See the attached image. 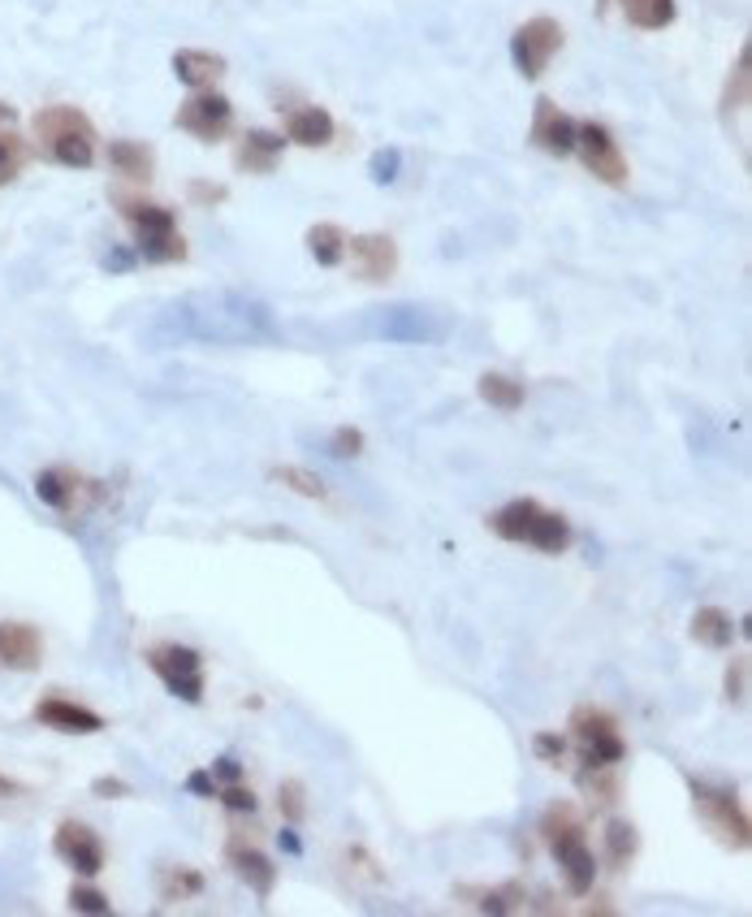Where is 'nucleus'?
Here are the masks:
<instances>
[{
    "label": "nucleus",
    "instance_id": "30",
    "mask_svg": "<svg viewBox=\"0 0 752 917\" xmlns=\"http://www.w3.org/2000/svg\"><path fill=\"white\" fill-rule=\"evenodd\" d=\"M528 546H537L541 555H562V550L571 546V524H566L562 515H553V511H541L537 524H532Z\"/></svg>",
    "mask_w": 752,
    "mask_h": 917
},
{
    "label": "nucleus",
    "instance_id": "19",
    "mask_svg": "<svg viewBox=\"0 0 752 917\" xmlns=\"http://www.w3.org/2000/svg\"><path fill=\"white\" fill-rule=\"evenodd\" d=\"M334 135H338L334 118L325 109H316V104L312 109H294L290 122H285V139L299 143V147H329Z\"/></svg>",
    "mask_w": 752,
    "mask_h": 917
},
{
    "label": "nucleus",
    "instance_id": "16",
    "mask_svg": "<svg viewBox=\"0 0 752 917\" xmlns=\"http://www.w3.org/2000/svg\"><path fill=\"white\" fill-rule=\"evenodd\" d=\"M285 152V139L273 135V131H247L238 152H234V165L247 169V174H273L277 160Z\"/></svg>",
    "mask_w": 752,
    "mask_h": 917
},
{
    "label": "nucleus",
    "instance_id": "41",
    "mask_svg": "<svg viewBox=\"0 0 752 917\" xmlns=\"http://www.w3.org/2000/svg\"><path fill=\"white\" fill-rule=\"evenodd\" d=\"M329 455H334V459H355V455H363V433H359V428H338V433L329 437Z\"/></svg>",
    "mask_w": 752,
    "mask_h": 917
},
{
    "label": "nucleus",
    "instance_id": "35",
    "mask_svg": "<svg viewBox=\"0 0 752 917\" xmlns=\"http://www.w3.org/2000/svg\"><path fill=\"white\" fill-rule=\"evenodd\" d=\"M277 809H281L285 823H303V818H307V792H303L299 779H285V783L277 787Z\"/></svg>",
    "mask_w": 752,
    "mask_h": 917
},
{
    "label": "nucleus",
    "instance_id": "6",
    "mask_svg": "<svg viewBox=\"0 0 752 917\" xmlns=\"http://www.w3.org/2000/svg\"><path fill=\"white\" fill-rule=\"evenodd\" d=\"M571 731L584 749V767H618L627 758V745L618 736L615 714L597 706H575L571 709Z\"/></svg>",
    "mask_w": 752,
    "mask_h": 917
},
{
    "label": "nucleus",
    "instance_id": "34",
    "mask_svg": "<svg viewBox=\"0 0 752 917\" xmlns=\"http://www.w3.org/2000/svg\"><path fill=\"white\" fill-rule=\"evenodd\" d=\"M580 787L597 801V805H615L618 801V779L615 767H584L580 771Z\"/></svg>",
    "mask_w": 752,
    "mask_h": 917
},
{
    "label": "nucleus",
    "instance_id": "48",
    "mask_svg": "<svg viewBox=\"0 0 752 917\" xmlns=\"http://www.w3.org/2000/svg\"><path fill=\"white\" fill-rule=\"evenodd\" d=\"M187 792H195V796H216V779H212V771H191V775H187Z\"/></svg>",
    "mask_w": 752,
    "mask_h": 917
},
{
    "label": "nucleus",
    "instance_id": "13",
    "mask_svg": "<svg viewBox=\"0 0 752 917\" xmlns=\"http://www.w3.org/2000/svg\"><path fill=\"white\" fill-rule=\"evenodd\" d=\"M35 723H44V727H53V731H66V736H96V731H104V718H100L96 709L74 706L66 697L40 702V706H35Z\"/></svg>",
    "mask_w": 752,
    "mask_h": 917
},
{
    "label": "nucleus",
    "instance_id": "7",
    "mask_svg": "<svg viewBox=\"0 0 752 917\" xmlns=\"http://www.w3.org/2000/svg\"><path fill=\"white\" fill-rule=\"evenodd\" d=\"M575 152L584 156V169L606 182V187H627V160L618 152V139L602 122H575Z\"/></svg>",
    "mask_w": 752,
    "mask_h": 917
},
{
    "label": "nucleus",
    "instance_id": "8",
    "mask_svg": "<svg viewBox=\"0 0 752 917\" xmlns=\"http://www.w3.org/2000/svg\"><path fill=\"white\" fill-rule=\"evenodd\" d=\"M178 131H187V135H195V139L204 143H216L229 135V126H234V104L221 96V91H195L182 109H178Z\"/></svg>",
    "mask_w": 752,
    "mask_h": 917
},
{
    "label": "nucleus",
    "instance_id": "28",
    "mask_svg": "<svg viewBox=\"0 0 752 917\" xmlns=\"http://www.w3.org/2000/svg\"><path fill=\"white\" fill-rule=\"evenodd\" d=\"M122 216H131L138 225V238H151V234H169L178 230L173 212L160 209V204H147V200H122Z\"/></svg>",
    "mask_w": 752,
    "mask_h": 917
},
{
    "label": "nucleus",
    "instance_id": "18",
    "mask_svg": "<svg viewBox=\"0 0 752 917\" xmlns=\"http://www.w3.org/2000/svg\"><path fill=\"white\" fill-rule=\"evenodd\" d=\"M553 857H558L562 874H566V887H571V896H588V892H593V883H597V857H593L588 840L562 845L558 852H553Z\"/></svg>",
    "mask_w": 752,
    "mask_h": 917
},
{
    "label": "nucleus",
    "instance_id": "44",
    "mask_svg": "<svg viewBox=\"0 0 752 917\" xmlns=\"http://www.w3.org/2000/svg\"><path fill=\"white\" fill-rule=\"evenodd\" d=\"M399 165H403L399 147H385V152L372 156V178H377V182H394V178H399Z\"/></svg>",
    "mask_w": 752,
    "mask_h": 917
},
{
    "label": "nucleus",
    "instance_id": "27",
    "mask_svg": "<svg viewBox=\"0 0 752 917\" xmlns=\"http://www.w3.org/2000/svg\"><path fill=\"white\" fill-rule=\"evenodd\" d=\"M636 852H640V831L631 823H622V818H610L606 823V861H610V870H627L636 861Z\"/></svg>",
    "mask_w": 752,
    "mask_h": 917
},
{
    "label": "nucleus",
    "instance_id": "29",
    "mask_svg": "<svg viewBox=\"0 0 752 917\" xmlns=\"http://www.w3.org/2000/svg\"><path fill=\"white\" fill-rule=\"evenodd\" d=\"M476 390H480V399H484L489 407H497V412H519V407H524V385L510 381V377H502V372H484Z\"/></svg>",
    "mask_w": 752,
    "mask_h": 917
},
{
    "label": "nucleus",
    "instance_id": "37",
    "mask_svg": "<svg viewBox=\"0 0 752 917\" xmlns=\"http://www.w3.org/2000/svg\"><path fill=\"white\" fill-rule=\"evenodd\" d=\"M524 887L519 883H510V887H497V892H484L480 896V914H515V909H524Z\"/></svg>",
    "mask_w": 752,
    "mask_h": 917
},
{
    "label": "nucleus",
    "instance_id": "5",
    "mask_svg": "<svg viewBox=\"0 0 752 917\" xmlns=\"http://www.w3.org/2000/svg\"><path fill=\"white\" fill-rule=\"evenodd\" d=\"M147 667L187 706H200L204 702V658H200V649H191V645H156L147 653Z\"/></svg>",
    "mask_w": 752,
    "mask_h": 917
},
{
    "label": "nucleus",
    "instance_id": "2",
    "mask_svg": "<svg viewBox=\"0 0 752 917\" xmlns=\"http://www.w3.org/2000/svg\"><path fill=\"white\" fill-rule=\"evenodd\" d=\"M35 143L53 165L91 169L96 165V126L74 104H48L35 113Z\"/></svg>",
    "mask_w": 752,
    "mask_h": 917
},
{
    "label": "nucleus",
    "instance_id": "17",
    "mask_svg": "<svg viewBox=\"0 0 752 917\" xmlns=\"http://www.w3.org/2000/svg\"><path fill=\"white\" fill-rule=\"evenodd\" d=\"M541 511H546L541 502H532V497H515V502H506L502 511H493V515H489V528H493L502 541H524V546H528L532 524H537V515H541Z\"/></svg>",
    "mask_w": 752,
    "mask_h": 917
},
{
    "label": "nucleus",
    "instance_id": "24",
    "mask_svg": "<svg viewBox=\"0 0 752 917\" xmlns=\"http://www.w3.org/2000/svg\"><path fill=\"white\" fill-rule=\"evenodd\" d=\"M109 165H113V174H122L131 182H147L151 178V152L143 143H131V139L109 143Z\"/></svg>",
    "mask_w": 752,
    "mask_h": 917
},
{
    "label": "nucleus",
    "instance_id": "20",
    "mask_svg": "<svg viewBox=\"0 0 752 917\" xmlns=\"http://www.w3.org/2000/svg\"><path fill=\"white\" fill-rule=\"evenodd\" d=\"M588 827H584V818H580V809L571 805V801H558V805H549L546 818H541V836H546L549 852L562 845H575V840H588L584 836Z\"/></svg>",
    "mask_w": 752,
    "mask_h": 917
},
{
    "label": "nucleus",
    "instance_id": "32",
    "mask_svg": "<svg viewBox=\"0 0 752 917\" xmlns=\"http://www.w3.org/2000/svg\"><path fill=\"white\" fill-rule=\"evenodd\" d=\"M200 892H204V874H200V870L173 865V870H165V879H160V901H195Z\"/></svg>",
    "mask_w": 752,
    "mask_h": 917
},
{
    "label": "nucleus",
    "instance_id": "45",
    "mask_svg": "<svg viewBox=\"0 0 752 917\" xmlns=\"http://www.w3.org/2000/svg\"><path fill=\"white\" fill-rule=\"evenodd\" d=\"M225 195H229V191L216 187V182H191V200H195V204H207V209H212V204H221Z\"/></svg>",
    "mask_w": 752,
    "mask_h": 917
},
{
    "label": "nucleus",
    "instance_id": "33",
    "mask_svg": "<svg viewBox=\"0 0 752 917\" xmlns=\"http://www.w3.org/2000/svg\"><path fill=\"white\" fill-rule=\"evenodd\" d=\"M277 485H285V490H294V494L312 497V502H329V490H325V481L316 477V472H307V468H273L269 472Z\"/></svg>",
    "mask_w": 752,
    "mask_h": 917
},
{
    "label": "nucleus",
    "instance_id": "38",
    "mask_svg": "<svg viewBox=\"0 0 752 917\" xmlns=\"http://www.w3.org/2000/svg\"><path fill=\"white\" fill-rule=\"evenodd\" d=\"M69 909H74V914H87V917L113 914L109 896H104V892H96V887H69Z\"/></svg>",
    "mask_w": 752,
    "mask_h": 917
},
{
    "label": "nucleus",
    "instance_id": "23",
    "mask_svg": "<svg viewBox=\"0 0 752 917\" xmlns=\"http://www.w3.org/2000/svg\"><path fill=\"white\" fill-rule=\"evenodd\" d=\"M346 230L343 225H334V221H321V225H312L307 230V247H312V256H316V265H325V269H338L346 260Z\"/></svg>",
    "mask_w": 752,
    "mask_h": 917
},
{
    "label": "nucleus",
    "instance_id": "10",
    "mask_svg": "<svg viewBox=\"0 0 752 917\" xmlns=\"http://www.w3.org/2000/svg\"><path fill=\"white\" fill-rule=\"evenodd\" d=\"M53 852L66 861L69 870H78L82 879H96L104 870V845L91 827L82 823H61L57 836H53Z\"/></svg>",
    "mask_w": 752,
    "mask_h": 917
},
{
    "label": "nucleus",
    "instance_id": "12",
    "mask_svg": "<svg viewBox=\"0 0 752 917\" xmlns=\"http://www.w3.org/2000/svg\"><path fill=\"white\" fill-rule=\"evenodd\" d=\"M532 143L546 147L549 156H571L575 152V118H566L553 100H537V118H532Z\"/></svg>",
    "mask_w": 752,
    "mask_h": 917
},
{
    "label": "nucleus",
    "instance_id": "40",
    "mask_svg": "<svg viewBox=\"0 0 752 917\" xmlns=\"http://www.w3.org/2000/svg\"><path fill=\"white\" fill-rule=\"evenodd\" d=\"M221 805H225V809H234V814H256V792H251L243 779H238V783H225Z\"/></svg>",
    "mask_w": 752,
    "mask_h": 917
},
{
    "label": "nucleus",
    "instance_id": "51",
    "mask_svg": "<svg viewBox=\"0 0 752 917\" xmlns=\"http://www.w3.org/2000/svg\"><path fill=\"white\" fill-rule=\"evenodd\" d=\"M109 269H117V273H122V269H131V256H126V251H113V260H109Z\"/></svg>",
    "mask_w": 752,
    "mask_h": 917
},
{
    "label": "nucleus",
    "instance_id": "11",
    "mask_svg": "<svg viewBox=\"0 0 752 917\" xmlns=\"http://www.w3.org/2000/svg\"><path fill=\"white\" fill-rule=\"evenodd\" d=\"M346 256L355 260V273L363 282H390L399 269V243L390 234H359L346 243Z\"/></svg>",
    "mask_w": 752,
    "mask_h": 917
},
{
    "label": "nucleus",
    "instance_id": "49",
    "mask_svg": "<svg viewBox=\"0 0 752 917\" xmlns=\"http://www.w3.org/2000/svg\"><path fill=\"white\" fill-rule=\"evenodd\" d=\"M350 861H359V874H363V879H372V883H381V879H385V874L377 870V861H372L363 848H350Z\"/></svg>",
    "mask_w": 752,
    "mask_h": 917
},
{
    "label": "nucleus",
    "instance_id": "43",
    "mask_svg": "<svg viewBox=\"0 0 752 917\" xmlns=\"http://www.w3.org/2000/svg\"><path fill=\"white\" fill-rule=\"evenodd\" d=\"M749 104V53L740 57V66H736V87L727 82V113L731 109H744Z\"/></svg>",
    "mask_w": 752,
    "mask_h": 917
},
{
    "label": "nucleus",
    "instance_id": "15",
    "mask_svg": "<svg viewBox=\"0 0 752 917\" xmlns=\"http://www.w3.org/2000/svg\"><path fill=\"white\" fill-rule=\"evenodd\" d=\"M225 857H229V865H234V874L260 896V901H269L277 887V865L265 857V852H256L251 845H243V840H229V848H225Z\"/></svg>",
    "mask_w": 752,
    "mask_h": 917
},
{
    "label": "nucleus",
    "instance_id": "14",
    "mask_svg": "<svg viewBox=\"0 0 752 917\" xmlns=\"http://www.w3.org/2000/svg\"><path fill=\"white\" fill-rule=\"evenodd\" d=\"M44 662V640L31 624H0V667L4 671H35Z\"/></svg>",
    "mask_w": 752,
    "mask_h": 917
},
{
    "label": "nucleus",
    "instance_id": "52",
    "mask_svg": "<svg viewBox=\"0 0 752 917\" xmlns=\"http://www.w3.org/2000/svg\"><path fill=\"white\" fill-rule=\"evenodd\" d=\"M4 796H18V783H13V779L0 775V801H4Z\"/></svg>",
    "mask_w": 752,
    "mask_h": 917
},
{
    "label": "nucleus",
    "instance_id": "47",
    "mask_svg": "<svg viewBox=\"0 0 752 917\" xmlns=\"http://www.w3.org/2000/svg\"><path fill=\"white\" fill-rule=\"evenodd\" d=\"M91 792L104 796V801H122V796H131V783H122V779H96Z\"/></svg>",
    "mask_w": 752,
    "mask_h": 917
},
{
    "label": "nucleus",
    "instance_id": "53",
    "mask_svg": "<svg viewBox=\"0 0 752 917\" xmlns=\"http://www.w3.org/2000/svg\"><path fill=\"white\" fill-rule=\"evenodd\" d=\"M9 122H13V109H9V104H0V131H4Z\"/></svg>",
    "mask_w": 752,
    "mask_h": 917
},
{
    "label": "nucleus",
    "instance_id": "3",
    "mask_svg": "<svg viewBox=\"0 0 752 917\" xmlns=\"http://www.w3.org/2000/svg\"><path fill=\"white\" fill-rule=\"evenodd\" d=\"M692 801H696V814L705 818V827L718 836V845L744 852L752 840L749 814L740 805V796L731 787H709V783H692Z\"/></svg>",
    "mask_w": 752,
    "mask_h": 917
},
{
    "label": "nucleus",
    "instance_id": "36",
    "mask_svg": "<svg viewBox=\"0 0 752 917\" xmlns=\"http://www.w3.org/2000/svg\"><path fill=\"white\" fill-rule=\"evenodd\" d=\"M22 165H26V147H22V139H18L13 131H0V187L13 182V178L22 174Z\"/></svg>",
    "mask_w": 752,
    "mask_h": 917
},
{
    "label": "nucleus",
    "instance_id": "39",
    "mask_svg": "<svg viewBox=\"0 0 752 917\" xmlns=\"http://www.w3.org/2000/svg\"><path fill=\"white\" fill-rule=\"evenodd\" d=\"M532 753H537L541 762H549V767H558V762L566 758V740H562L558 731H537V736H532Z\"/></svg>",
    "mask_w": 752,
    "mask_h": 917
},
{
    "label": "nucleus",
    "instance_id": "46",
    "mask_svg": "<svg viewBox=\"0 0 752 917\" xmlns=\"http://www.w3.org/2000/svg\"><path fill=\"white\" fill-rule=\"evenodd\" d=\"M212 779H221V783H238V779H243V762H238V758H229V753H225V758H216V762H212Z\"/></svg>",
    "mask_w": 752,
    "mask_h": 917
},
{
    "label": "nucleus",
    "instance_id": "21",
    "mask_svg": "<svg viewBox=\"0 0 752 917\" xmlns=\"http://www.w3.org/2000/svg\"><path fill=\"white\" fill-rule=\"evenodd\" d=\"M173 74H178L187 87L204 91V87H212V82L225 74V57L204 53V48H182V53H173Z\"/></svg>",
    "mask_w": 752,
    "mask_h": 917
},
{
    "label": "nucleus",
    "instance_id": "4",
    "mask_svg": "<svg viewBox=\"0 0 752 917\" xmlns=\"http://www.w3.org/2000/svg\"><path fill=\"white\" fill-rule=\"evenodd\" d=\"M372 334L385 343H403V347H433L450 334V321L428 307H415V303H394V307L377 312Z\"/></svg>",
    "mask_w": 752,
    "mask_h": 917
},
{
    "label": "nucleus",
    "instance_id": "31",
    "mask_svg": "<svg viewBox=\"0 0 752 917\" xmlns=\"http://www.w3.org/2000/svg\"><path fill=\"white\" fill-rule=\"evenodd\" d=\"M138 256L151 260V265H173V260H187V238L178 230L169 234H151V238H138Z\"/></svg>",
    "mask_w": 752,
    "mask_h": 917
},
{
    "label": "nucleus",
    "instance_id": "1",
    "mask_svg": "<svg viewBox=\"0 0 752 917\" xmlns=\"http://www.w3.org/2000/svg\"><path fill=\"white\" fill-rule=\"evenodd\" d=\"M151 338L165 347L173 343L251 347L273 338V307L247 290H195L156 316Z\"/></svg>",
    "mask_w": 752,
    "mask_h": 917
},
{
    "label": "nucleus",
    "instance_id": "22",
    "mask_svg": "<svg viewBox=\"0 0 752 917\" xmlns=\"http://www.w3.org/2000/svg\"><path fill=\"white\" fill-rule=\"evenodd\" d=\"M692 640H696V645H705V649H731V640H736V624H731V615H727V611L705 606V611H696V615H692Z\"/></svg>",
    "mask_w": 752,
    "mask_h": 917
},
{
    "label": "nucleus",
    "instance_id": "50",
    "mask_svg": "<svg viewBox=\"0 0 752 917\" xmlns=\"http://www.w3.org/2000/svg\"><path fill=\"white\" fill-rule=\"evenodd\" d=\"M277 845H281V852H290V857H299V852H303V845H299V836H294V831H281V836H277Z\"/></svg>",
    "mask_w": 752,
    "mask_h": 917
},
{
    "label": "nucleus",
    "instance_id": "26",
    "mask_svg": "<svg viewBox=\"0 0 752 917\" xmlns=\"http://www.w3.org/2000/svg\"><path fill=\"white\" fill-rule=\"evenodd\" d=\"M78 477L74 472H66V468H48V472H40L35 477V497L40 502H48L53 511H69V502H74V494H78Z\"/></svg>",
    "mask_w": 752,
    "mask_h": 917
},
{
    "label": "nucleus",
    "instance_id": "9",
    "mask_svg": "<svg viewBox=\"0 0 752 917\" xmlns=\"http://www.w3.org/2000/svg\"><path fill=\"white\" fill-rule=\"evenodd\" d=\"M510 48H515V66H519L524 78H541L546 66L553 61V53L562 48V26L553 18H532V22H524L515 31Z\"/></svg>",
    "mask_w": 752,
    "mask_h": 917
},
{
    "label": "nucleus",
    "instance_id": "25",
    "mask_svg": "<svg viewBox=\"0 0 752 917\" xmlns=\"http://www.w3.org/2000/svg\"><path fill=\"white\" fill-rule=\"evenodd\" d=\"M618 4L636 31H662L675 22V0H618Z\"/></svg>",
    "mask_w": 752,
    "mask_h": 917
},
{
    "label": "nucleus",
    "instance_id": "42",
    "mask_svg": "<svg viewBox=\"0 0 752 917\" xmlns=\"http://www.w3.org/2000/svg\"><path fill=\"white\" fill-rule=\"evenodd\" d=\"M749 697V658H731L727 667V702H744Z\"/></svg>",
    "mask_w": 752,
    "mask_h": 917
}]
</instances>
